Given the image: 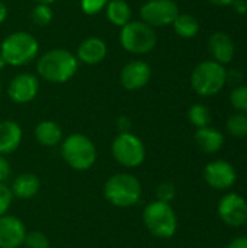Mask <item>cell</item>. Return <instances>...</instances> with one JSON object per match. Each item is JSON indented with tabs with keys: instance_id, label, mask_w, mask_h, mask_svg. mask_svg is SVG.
<instances>
[{
	"instance_id": "obj_1",
	"label": "cell",
	"mask_w": 247,
	"mask_h": 248,
	"mask_svg": "<svg viewBox=\"0 0 247 248\" xmlns=\"http://www.w3.org/2000/svg\"><path fill=\"white\" fill-rule=\"evenodd\" d=\"M79 64L76 54L66 48H52L38 57L36 73L48 83L64 84L76 76Z\"/></svg>"
},
{
	"instance_id": "obj_2",
	"label": "cell",
	"mask_w": 247,
	"mask_h": 248,
	"mask_svg": "<svg viewBox=\"0 0 247 248\" xmlns=\"http://www.w3.org/2000/svg\"><path fill=\"white\" fill-rule=\"evenodd\" d=\"M39 54V42L36 36L25 31L9 33L0 44V55L7 65L23 67L36 60Z\"/></svg>"
},
{
	"instance_id": "obj_3",
	"label": "cell",
	"mask_w": 247,
	"mask_h": 248,
	"mask_svg": "<svg viewBox=\"0 0 247 248\" xmlns=\"http://www.w3.org/2000/svg\"><path fill=\"white\" fill-rule=\"evenodd\" d=\"M103 195L111 205L118 208H130L141 201L143 187L134 174L116 173L105 182Z\"/></svg>"
},
{
	"instance_id": "obj_4",
	"label": "cell",
	"mask_w": 247,
	"mask_h": 248,
	"mask_svg": "<svg viewBox=\"0 0 247 248\" xmlns=\"http://www.w3.org/2000/svg\"><path fill=\"white\" fill-rule=\"evenodd\" d=\"M143 222L148 232L159 240H170L178 231L176 212L166 202H150L143 211Z\"/></svg>"
},
{
	"instance_id": "obj_5",
	"label": "cell",
	"mask_w": 247,
	"mask_h": 248,
	"mask_svg": "<svg viewBox=\"0 0 247 248\" xmlns=\"http://www.w3.org/2000/svg\"><path fill=\"white\" fill-rule=\"evenodd\" d=\"M227 83V70L223 64L207 60L199 62L191 74V86L194 92L202 97L218 94Z\"/></svg>"
},
{
	"instance_id": "obj_6",
	"label": "cell",
	"mask_w": 247,
	"mask_h": 248,
	"mask_svg": "<svg viewBox=\"0 0 247 248\" xmlns=\"http://www.w3.org/2000/svg\"><path fill=\"white\" fill-rule=\"evenodd\" d=\"M61 155L71 169L86 171L96 163L98 150L89 137L83 134H71L61 141Z\"/></svg>"
},
{
	"instance_id": "obj_7",
	"label": "cell",
	"mask_w": 247,
	"mask_h": 248,
	"mask_svg": "<svg viewBox=\"0 0 247 248\" xmlns=\"http://www.w3.org/2000/svg\"><path fill=\"white\" fill-rule=\"evenodd\" d=\"M121 46L132 55H144L151 52L157 45V33L154 28L141 20H130L119 32Z\"/></svg>"
},
{
	"instance_id": "obj_8",
	"label": "cell",
	"mask_w": 247,
	"mask_h": 248,
	"mask_svg": "<svg viewBox=\"0 0 247 248\" xmlns=\"http://www.w3.org/2000/svg\"><path fill=\"white\" fill-rule=\"evenodd\" d=\"M111 151L115 161L128 169H135L146 160L144 142L132 132H119L112 141Z\"/></svg>"
},
{
	"instance_id": "obj_9",
	"label": "cell",
	"mask_w": 247,
	"mask_h": 248,
	"mask_svg": "<svg viewBox=\"0 0 247 248\" xmlns=\"http://www.w3.org/2000/svg\"><path fill=\"white\" fill-rule=\"evenodd\" d=\"M179 13V6L175 0H147L140 7L141 22L151 28L172 25Z\"/></svg>"
},
{
	"instance_id": "obj_10",
	"label": "cell",
	"mask_w": 247,
	"mask_h": 248,
	"mask_svg": "<svg viewBox=\"0 0 247 248\" xmlns=\"http://www.w3.org/2000/svg\"><path fill=\"white\" fill-rule=\"evenodd\" d=\"M220 219L231 228H240L247 221V201L239 193H226L217 206Z\"/></svg>"
},
{
	"instance_id": "obj_11",
	"label": "cell",
	"mask_w": 247,
	"mask_h": 248,
	"mask_svg": "<svg viewBox=\"0 0 247 248\" xmlns=\"http://www.w3.org/2000/svg\"><path fill=\"white\" fill-rule=\"evenodd\" d=\"M204 180L215 190H227L234 186L237 171L231 163L226 160H214L204 167Z\"/></svg>"
},
{
	"instance_id": "obj_12",
	"label": "cell",
	"mask_w": 247,
	"mask_h": 248,
	"mask_svg": "<svg viewBox=\"0 0 247 248\" xmlns=\"http://www.w3.org/2000/svg\"><path fill=\"white\" fill-rule=\"evenodd\" d=\"M39 92V78L32 73H19L16 74L9 86L7 96L13 103L25 105L32 102Z\"/></svg>"
},
{
	"instance_id": "obj_13",
	"label": "cell",
	"mask_w": 247,
	"mask_h": 248,
	"mask_svg": "<svg viewBox=\"0 0 247 248\" xmlns=\"http://www.w3.org/2000/svg\"><path fill=\"white\" fill-rule=\"evenodd\" d=\"M150 78H151V67L144 60L128 61L119 73L121 84L128 92H135L146 87Z\"/></svg>"
},
{
	"instance_id": "obj_14",
	"label": "cell",
	"mask_w": 247,
	"mask_h": 248,
	"mask_svg": "<svg viewBox=\"0 0 247 248\" xmlns=\"http://www.w3.org/2000/svg\"><path fill=\"white\" fill-rule=\"evenodd\" d=\"M26 234L25 224L19 218L13 215L0 217V248H20Z\"/></svg>"
},
{
	"instance_id": "obj_15",
	"label": "cell",
	"mask_w": 247,
	"mask_h": 248,
	"mask_svg": "<svg viewBox=\"0 0 247 248\" xmlns=\"http://www.w3.org/2000/svg\"><path fill=\"white\" fill-rule=\"evenodd\" d=\"M108 55V45L102 38L90 36L83 39L76 51V57L79 62L86 65H96L100 64Z\"/></svg>"
},
{
	"instance_id": "obj_16",
	"label": "cell",
	"mask_w": 247,
	"mask_h": 248,
	"mask_svg": "<svg viewBox=\"0 0 247 248\" xmlns=\"http://www.w3.org/2000/svg\"><path fill=\"white\" fill-rule=\"evenodd\" d=\"M208 51L214 61L220 64L231 62L236 54V46L233 39L224 32H214L208 39Z\"/></svg>"
},
{
	"instance_id": "obj_17",
	"label": "cell",
	"mask_w": 247,
	"mask_h": 248,
	"mask_svg": "<svg viewBox=\"0 0 247 248\" xmlns=\"http://www.w3.org/2000/svg\"><path fill=\"white\" fill-rule=\"evenodd\" d=\"M22 142V128L17 122L6 119L0 122V154L7 155L19 148Z\"/></svg>"
},
{
	"instance_id": "obj_18",
	"label": "cell",
	"mask_w": 247,
	"mask_h": 248,
	"mask_svg": "<svg viewBox=\"0 0 247 248\" xmlns=\"http://www.w3.org/2000/svg\"><path fill=\"white\" fill-rule=\"evenodd\" d=\"M194 138L199 150L207 154H215L224 145V135L213 126L198 128Z\"/></svg>"
},
{
	"instance_id": "obj_19",
	"label": "cell",
	"mask_w": 247,
	"mask_h": 248,
	"mask_svg": "<svg viewBox=\"0 0 247 248\" xmlns=\"http://www.w3.org/2000/svg\"><path fill=\"white\" fill-rule=\"evenodd\" d=\"M41 187L39 177L33 173H22L15 177L13 185H12V193L16 198L20 199H31L33 198Z\"/></svg>"
},
{
	"instance_id": "obj_20",
	"label": "cell",
	"mask_w": 247,
	"mask_h": 248,
	"mask_svg": "<svg viewBox=\"0 0 247 248\" xmlns=\"http://www.w3.org/2000/svg\"><path fill=\"white\" fill-rule=\"evenodd\" d=\"M35 138L42 147H57L63 141V129L54 121H41L35 126Z\"/></svg>"
},
{
	"instance_id": "obj_21",
	"label": "cell",
	"mask_w": 247,
	"mask_h": 248,
	"mask_svg": "<svg viewBox=\"0 0 247 248\" xmlns=\"http://www.w3.org/2000/svg\"><path fill=\"white\" fill-rule=\"evenodd\" d=\"M105 13L108 20L118 28L125 26L132 17V9L127 0H109L105 7Z\"/></svg>"
},
{
	"instance_id": "obj_22",
	"label": "cell",
	"mask_w": 247,
	"mask_h": 248,
	"mask_svg": "<svg viewBox=\"0 0 247 248\" xmlns=\"http://www.w3.org/2000/svg\"><path fill=\"white\" fill-rule=\"evenodd\" d=\"M173 31L178 36L183 39L195 38L199 32V22L195 16L189 13H179L172 23Z\"/></svg>"
},
{
	"instance_id": "obj_23",
	"label": "cell",
	"mask_w": 247,
	"mask_h": 248,
	"mask_svg": "<svg viewBox=\"0 0 247 248\" xmlns=\"http://www.w3.org/2000/svg\"><path fill=\"white\" fill-rule=\"evenodd\" d=\"M188 119L197 129L210 126V124H211V110L208 109V106H205L202 103H195L188 110Z\"/></svg>"
},
{
	"instance_id": "obj_24",
	"label": "cell",
	"mask_w": 247,
	"mask_h": 248,
	"mask_svg": "<svg viewBox=\"0 0 247 248\" xmlns=\"http://www.w3.org/2000/svg\"><path fill=\"white\" fill-rule=\"evenodd\" d=\"M227 132L234 138H246L247 137V113L236 112L229 116L226 122Z\"/></svg>"
},
{
	"instance_id": "obj_25",
	"label": "cell",
	"mask_w": 247,
	"mask_h": 248,
	"mask_svg": "<svg viewBox=\"0 0 247 248\" xmlns=\"http://www.w3.org/2000/svg\"><path fill=\"white\" fill-rule=\"evenodd\" d=\"M54 13L49 4H35L31 10V20L36 26H48L52 22Z\"/></svg>"
},
{
	"instance_id": "obj_26",
	"label": "cell",
	"mask_w": 247,
	"mask_h": 248,
	"mask_svg": "<svg viewBox=\"0 0 247 248\" xmlns=\"http://www.w3.org/2000/svg\"><path fill=\"white\" fill-rule=\"evenodd\" d=\"M230 103L237 112L247 113V84H242L233 89L230 94Z\"/></svg>"
},
{
	"instance_id": "obj_27",
	"label": "cell",
	"mask_w": 247,
	"mask_h": 248,
	"mask_svg": "<svg viewBox=\"0 0 247 248\" xmlns=\"http://www.w3.org/2000/svg\"><path fill=\"white\" fill-rule=\"evenodd\" d=\"M23 244L26 248H49V241H48L47 235L41 231L28 232Z\"/></svg>"
},
{
	"instance_id": "obj_28",
	"label": "cell",
	"mask_w": 247,
	"mask_h": 248,
	"mask_svg": "<svg viewBox=\"0 0 247 248\" xmlns=\"http://www.w3.org/2000/svg\"><path fill=\"white\" fill-rule=\"evenodd\" d=\"M156 201H160V202H166V203H170L175 198H176V187L173 183L170 182H163L157 186L156 189Z\"/></svg>"
},
{
	"instance_id": "obj_29",
	"label": "cell",
	"mask_w": 247,
	"mask_h": 248,
	"mask_svg": "<svg viewBox=\"0 0 247 248\" xmlns=\"http://www.w3.org/2000/svg\"><path fill=\"white\" fill-rule=\"evenodd\" d=\"M109 0H80V9L84 15L95 16L105 10Z\"/></svg>"
},
{
	"instance_id": "obj_30",
	"label": "cell",
	"mask_w": 247,
	"mask_h": 248,
	"mask_svg": "<svg viewBox=\"0 0 247 248\" xmlns=\"http://www.w3.org/2000/svg\"><path fill=\"white\" fill-rule=\"evenodd\" d=\"M12 202H13L12 190L4 183H0V217L7 214L9 208L12 206Z\"/></svg>"
},
{
	"instance_id": "obj_31",
	"label": "cell",
	"mask_w": 247,
	"mask_h": 248,
	"mask_svg": "<svg viewBox=\"0 0 247 248\" xmlns=\"http://www.w3.org/2000/svg\"><path fill=\"white\" fill-rule=\"evenodd\" d=\"M10 173H12V169H10L9 161L4 158V155L0 154V183H4L10 177Z\"/></svg>"
},
{
	"instance_id": "obj_32",
	"label": "cell",
	"mask_w": 247,
	"mask_h": 248,
	"mask_svg": "<svg viewBox=\"0 0 247 248\" xmlns=\"http://www.w3.org/2000/svg\"><path fill=\"white\" fill-rule=\"evenodd\" d=\"M226 248H247V235H242V237H237L234 240H231Z\"/></svg>"
},
{
	"instance_id": "obj_33",
	"label": "cell",
	"mask_w": 247,
	"mask_h": 248,
	"mask_svg": "<svg viewBox=\"0 0 247 248\" xmlns=\"http://www.w3.org/2000/svg\"><path fill=\"white\" fill-rule=\"evenodd\" d=\"M231 6L234 7V10L239 15H246L247 13V0H234Z\"/></svg>"
},
{
	"instance_id": "obj_34",
	"label": "cell",
	"mask_w": 247,
	"mask_h": 248,
	"mask_svg": "<svg viewBox=\"0 0 247 248\" xmlns=\"http://www.w3.org/2000/svg\"><path fill=\"white\" fill-rule=\"evenodd\" d=\"M118 128L121 129V132H130V129H131V121L127 116H121L118 119Z\"/></svg>"
},
{
	"instance_id": "obj_35",
	"label": "cell",
	"mask_w": 247,
	"mask_h": 248,
	"mask_svg": "<svg viewBox=\"0 0 247 248\" xmlns=\"http://www.w3.org/2000/svg\"><path fill=\"white\" fill-rule=\"evenodd\" d=\"M6 19H7V7H6L4 1L0 0V25L4 23Z\"/></svg>"
},
{
	"instance_id": "obj_36",
	"label": "cell",
	"mask_w": 247,
	"mask_h": 248,
	"mask_svg": "<svg viewBox=\"0 0 247 248\" xmlns=\"http://www.w3.org/2000/svg\"><path fill=\"white\" fill-rule=\"evenodd\" d=\"M210 3H213V4H215V6H221V7H224V6H230V4H233V1L234 0H208Z\"/></svg>"
},
{
	"instance_id": "obj_37",
	"label": "cell",
	"mask_w": 247,
	"mask_h": 248,
	"mask_svg": "<svg viewBox=\"0 0 247 248\" xmlns=\"http://www.w3.org/2000/svg\"><path fill=\"white\" fill-rule=\"evenodd\" d=\"M35 1H36L38 4H49V6H51L55 0H35Z\"/></svg>"
},
{
	"instance_id": "obj_38",
	"label": "cell",
	"mask_w": 247,
	"mask_h": 248,
	"mask_svg": "<svg viewBox=\"0 0 247 248\" xmlns=\"http://www.w3.org/2000/svg\"><path fill=\"white\" fill-rule=\"evenodd\" d=\"M6 67H7V64H6V61H4V58L0 55V71H3Z\"/></svg>"
},
{
	"instance_id": "obj_39",
	"label": "cell",
	"mask_w": 247,
	"mask_h": 248,
	"mask_svg": "<svg viewBox=\"0 0 247 248\" xmlns=\"http://www.w3.org/2000/svg\"><path fill=\"white\" fill-rule=\"evenodd\" d=\"M0 94H1V81H0Z\"/></svg>"
},
{
	"instance_id": "obj_40",
	"label": "cell",
	"mask_w": 247,
	"mask_h": 248,
	"mask_svg": "<svg viewBox=\"0 0 247 248\" xmlns=\"http://www.w3.org/2000/svg\"><path fill=\"white\" fill-rule=\"evenodd\" d=\"M245 225H246V228H247V221H246V224H245Z\"/></svg>"
}]
</instances>
